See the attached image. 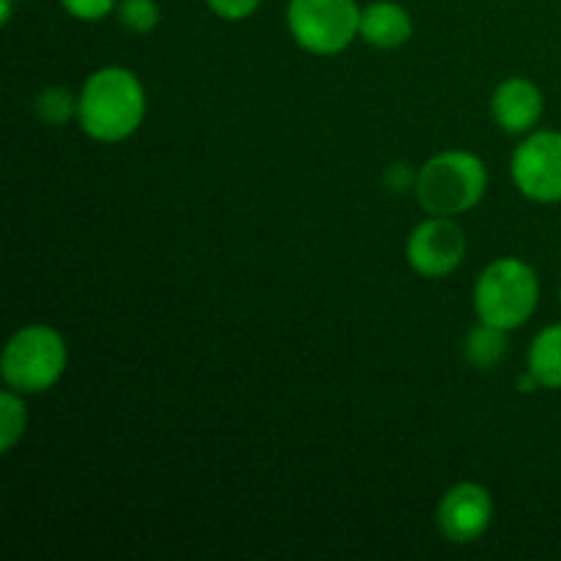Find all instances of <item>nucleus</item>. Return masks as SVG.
Returning <instances> with one entry per match:
<instances>
[{"label":"nucleus","instance_id":"4","mask_svg":"<svg viewBox=\"0 0 561 561\" xmlns=\"http://www.w3.org/2000/svg\"><path fill=\"white\" fill-rule=\"evenodd\" d=\"M69 365V345L58 329L47 323H27L16 329L0 356V376L20 394H42L64 378Z\"/></svg>","mask_w":561,"mask_h":561},{"label":"nucleus","instance_id":"14","mask_svg":"<svg viewBox=\"0 0 561 561\" xmlns=\"http://www.w3.org/2000/svg\"><path fill=\"white\" fill-rule=\"evenodd\" d=\"M27 431L25 394L5 387L0 394V453L9 455Z\"/></svg>","mask_w":561,"mask_h":561},{"label":"nucleus","instance_id":"10","mask_svg":"<svg viewBox=\"0 0 561 561\" xmlns=\"http://www.w3.org/2000/svg\"><path fill=\"white\" fill-rule=\"evenodd\" d=\"M414 36V20L409 9L394 0H373L362 9L359 38L376 49H398Z\"/></svg>","mask_w":561,"mask_h":561},{"label":"nucleus","instance_id":"3","mask_svg":"<svg viewBox=\"0 0 561 561\" xmlns=\"http://www.w3.org/2000/svg\"><path fill=\"white\" fill-rule=\"evenodd\" d=\"M471 299L477 321L515 332L535 316L540 305V277L520 257H499L477 277Z\"/></svg>","mask_w":561,"mask_h":561},{"label":"nucleus","instance_id":"7","mask_svg":"<svg viewBox=\"0 0 561 561\" xmlns=\"http://www.w3.org/2000/svg\"><path fill=\"white\" fill-rule=\"evenodd\" d=\"M466 257V233L455 217H433L411 230L405 241V261L420 277H449Z\"/></svg>","mask_w":561,"mask_h":561},{"label":"nucleus","instance_id":"17","mask_svg":"<svg viewBox=\"0 0 561 561\" xmlns=\"http://www.w3.org/2000/svg\"><path fill=\"white\" fill-rule=\"evenodd\" d=\"M261 3L263 0H206L211 14H217L219 20H228V22L250 20V16L261 9Z\"/></svg>","mask_w":561,"mask_h":561},{"label":"nucleus","instance_id":"18","mask_svg":"<svg viewBox=\"0 0 561 561\" xmlns=\"http://www.w3.org/2000/svg\"><path fill=\"white\" fill-rule=\"evenodd\" d=\"M387 184L392 186L394 192H405V190H414L416 184V173L411 170V164L398 162L387 170Z\"/></svg>","mask_w":561,"mask_h":561},{"label":"nucleus","instance_id":"13","mask_svg":"<svg viewBox=\"0 0 561 561\" xmlns=\"http://www.w3.org/2000/svg\"><path fill=\"white\" fill-rule=\"evenodd\" d=\"M77 110H80V93H71L66 85H47L36 93L33 102V113L47 126H64L71 118L77 121Z\"/></svg>","mask_w":561,"mask_h":561},{"label":"nucleus","instance_id":"5","mask_svg":"<svg viewBox=\"0 0 561 561\" xmlns=\"http://www.w3.org/2000/svg\"><path fill=\"white\" fill-rule=\"evenodd\" d=\"M356 0H288V33L305 53L340 55L359 38Z\"/></svg>","mask_w":561,"mask_h":561},{"label":"nucleus","instance_id":"8","mask_svg":"<svg viewBox=\"0 0 561 561\" xmlns=\"http://www.w3.org/2000/svg\"><path fill=\"white\" fill-rule=\"evenodd\" d=\"M493 524V496L480 482H458L436 507V526L453 546H469L488 535Z\"/></svg>","mask_w":561,"mask_h":561},{"label":"nucleus","instance_id":"9","mask_svg":"<svg viewBox=\"0 0 561 561\" xmlns=\"http://www.w3.org/2000/svg\"><path fill=\"white\" fill-rule=\"evenodd\" d=\"M546 113V96L529 77H507L491 96V115L507 135H529Z\"/></svg>","mask_w":561,"mask_h":561},{"label":"nucleus","instance_id":"2","mask_svg":"<svg viewBox=\"0 0 561 561\" xmlns=\"http://www.w3.org/2000/svg\"><path fill=\"white\" fill-rule=\"evenodd\" d=\"M416 201L433 217L469 214L488 192V168L477 153L449 148L416 170Z\"/></svg>","mask_w":561,"mask_h":561},{"label":"nucleus","instance_id":"11","mask_svg":"<svg viewBox=\"0 0 561 561\" xmlns=\"http://www.w3.org/2000/svg\"><path fill=\"white\" fill-rule=\"evenodd\" d=\"M526 370L540 389H561V323L540 329L526 354Z\"/></svg>","mask_w":561,"mask_h":561},{"label":"nucleus","instance_id":"1","mask_svg":"<svg viewBox=\"0 0 561 561\" xmlns=\"http://www.w3.org/2000/svg\"><path fill=\"white\" fill-rule=\"evenodd\" d=\"M146 110V88L140 77L124 66H104L82 82L77 124L91 140L115 146L140 129Z\"/></svg>","mask_w":561,"mask_h":561},{"label":"nucleus","instance_id":"12","mask_svg":"<svg viewBox=\"0 0 561 561\" xmlns=\"http://www.w3.org/2000/svg\"><path fill=\"white\" fill-rule=\"evenodd\" d=\"M507 334L504 329L491 327V323L480 321L469 334H466L463 354L469 359L471 367L477 370H491V367L499 365V359L507 351Z\"/></svg>","mask_w":561,"mask_h":561},{"label":"nucleus","instance_id":"19","mask_svg":"<svg viewBox=\"0 0 561 561\" xmlns=\"http://www.w3.org/2000/svg\"><path fill=\"white\" fill-rule=\"evenodd\" d=\"M559 305H561V290H559Z\"/></svg>","mask_w":561,"mask_h":561},{"label":"nucleus","instance_id":"6","mask_svg":"<svg viewBox=\"0 0 561 561\" xmlns=\"http://www.w3.org/2000/svg\"><path fill=\"white\" fill-rule=\"evenodd\" d=\"M513 184L531 203H561V131L535 129L510 159Z\"/></svg>","mask_w":561,"mask_h":561},{"label":"nucleus","instance_id":"16","mask_svg":"<svg viewBox=\"0 0 561 561\" xmlns=\"http://www.w3.org/2000/svg\"><path fill=\"white\" fill-rule=\"evenodd\" d=\"M58 3L66 14L80 22H102L118 9V0H58Z\"/></svg>","mask_w":561,"mask_h":561},{"label":"nucleus","instance_id":"15","mask_svg":"<svg viewBox=\"0 0 561 561\" xmlns=\"http://www.w3.org/2000/svg\"><path fill=\"white\" fill-rule=\"evenodd\" d=\"M121 27L137 36H146V33L157 31L159 22H162V9H159L157 0H118V9H115Z\"/></svg>","mask_w":561,"mask_h":561}]
</instances>
